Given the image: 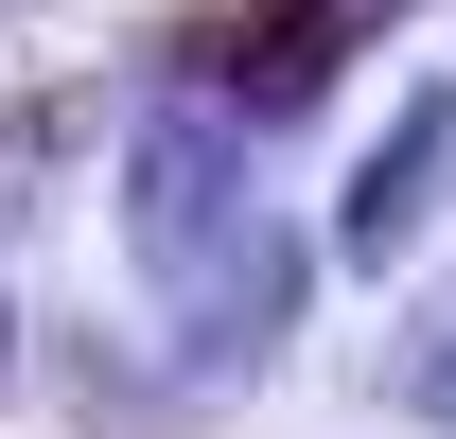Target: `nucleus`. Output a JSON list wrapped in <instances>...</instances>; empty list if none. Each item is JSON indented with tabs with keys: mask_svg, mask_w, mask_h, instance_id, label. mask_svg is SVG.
<instances>
[{
	"mask_svg": "<svg viewBox=\"0 0 456 439\" xmlns=\"http://www.w3.org/2000/svg\"><path fill=\"white\" fill-rule=\"evenodd\" d=\"M123 264H141V299H159L175 369H193V386H246V369L298 334V281H316V246L264 211L246 141H228L193 88H159V106L123 123Z\"/></svg>",
	"mask_w": 456,
	"mask_h": 439,
	"instance_id": "obj_1",
	"label": "nucleus"
},
{
	"mask_svg": "<svg viewBox=\"0 0 456 439\" xmlns=\"http://www.w3.org/2000/svg\"><path fill=\"white\" fill-rule=\"evenodd\" d=\"M369 18L387 0H281V18H228V36H193V106L228 123V141H264V123H298V106H334V70L369 54Z\"/></svg>",
	"mask_w": 456,
	"mask_h": 439,
	"instance_id": "obj_2",
	"label": "nucleus"
},
{
	"mask_svg": "<svg viewBox=\"0 0 456 439\" xmlns=\"http://www.w3.org/2000/svg\"><path fill=\"white\" fill-rule=\"evenodd\" d=\"M456 211V88H421V106L387 123V141H369V176H351V211H334V264L351 281H387L403 246H421V228Z\"/></svg>",
	"mask_w": 456,
	"mask_h": 439,
	"instance_id": "obj_3",
	"label": "nucleus"
},
{
	"mask_svg": "<svg viewBox=\"0 0 456 439\" xmlns=\"http://www.w3.org/2000/svg\"><path fill=\"white\" fill-rule=\"evenodd\" d=\"M403 422H421V439H456V299H421V317H403Z\"/></svg>",
	"mask_w": 456,
	"mask_h": 439,
	"instance_id": "obj_4",
	"label": "nucleus"
},
{
	"mask_svg": "<svg viewBox=\"0 0 456 439\" xmlns=\"http://www.w3.org/2000/svg\"><path fill=\"white\" fill-rule=\"evenodd\" d=\"M88 141V88H36V106H0V211H18V176H53Z\"/></svg>",
	"mask_w": 456,
	"mask_h": 439,
	"instance_id": "obj_5",
	"label": "nucleus"
},
{
	"mask_svg": "<svg viewBox=\"0 0 456 439\" xmlns=\"http://www.w3.org/2000/svg\"><path fill=\"white\" fill-rule=\"evenodd\" d=\"M0 386H18V281H0Z\"/></svg>",
	"mask_w": 456,
	"mask_h": 439,
	"instance_id": "obj_6",
	"label": "nucleus"
},
{
	"mask_svg": "<svg viewBox=\"0 0 456 439\" xmlns=\"http://www.w3.org/2000/svg\"><path fill=\"white\" fill-rule=\"evenodd\" d=\"M18 18H36V0H0V36H18Z\"/></svg>",
	"mask_w": 456,
	"mask_h": 439,
	"instance_id": "obj_7",
	"label": "nucleus"
}]
</instances>
